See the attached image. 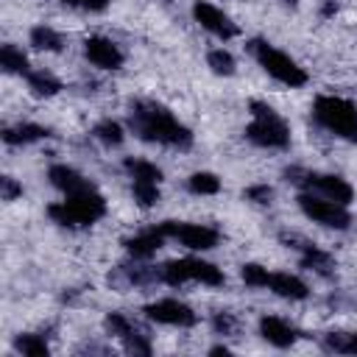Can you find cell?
I'll return each instance as SVG.
<instances>
[{
	"mask_svg": "<svg viewBox=\"0 0 357 357\" xmlns=\"http://www.w3.org/2000/svg\"><path fill=\"white\" fill-rule=\"evenodd\" d=\"M251 114L254 120L245 128V137L254 145L262 148H287L290 145V128L287 123L262 100H251Z\"/></svg>",
	"mask_w": 357,
	"mask_h": 357,
	"instance_id": "277c9868",
	"label": "cell"
},
{
	"mask_svg": "<svg viewBox=\"0 0 357 357\" xmlns=\"http://www.w3.org/2000/svg\"><path fill=\"white\" fill-rule=\"evenodd\" d=\"M212 324H215V329H218V332H223V335H229V332L234 329V318H231L229 312H218Z\"/></svg>",
	"mask_w": 357,
	"mask_h": 357,
	"instance_id": "d6a6232c",
	"label": "cell"
},
{
	"mask_svg": "<svg viewBox=\"0 0 357 357\" xmlns=\"http://www.w3.org/2000/svg\"><path fill=\"white\" fill-rule=\"evenodd\" d=\"M268 287L276 296H284V298H307V293H310L307 284L298 276H290V273H271Z\"/></svg>",
	"mask_w": 357,
	"mask_h": 357,
	"instance_id": "e0dca14e",
	"label": "cell"
},
{
	"mask_svg": "<svg viewBox=\"0 0 357 357\" xmlns=\"http://www.w3.org/2000/svg\"><path fill=\"white\" fill-rule=\"evenodd\" d=\"M268 279H271L268 268L254 265V262L243 265V282H245V284H251V287H268Z\"/></svg>",
	"mask_w": 357,
	"mask_h": 357,
	"instance_id": "f1b7e54d",
	"label": "cell"
},
{
	"mask_svg": "<svg viewBox=\"0 0 357 357\" xmlns=\"http://www.w3.org/2000/svg\"><path fill=\"white\" fill-rule=\"evenodd\" d=\"M84 53H86V59H89L95 67H100V70H117V67H123V53H120V47H117L112 39L89 36V39L84 42Z\"/></svg>",
	"mask_w": 357,
	"mask_h": 357,
	"instance_id": "4fadbf2b",
	"label": "cell"
},
{
	"mask_svg": "<svg viewBox=\"0 0 357 357\" xmlns=\"http://www.w3.org/2000/svg\"><path fill=\"white\" fill-rule=\"evenodd\" d=\"M64 6H75V8H84V11H103L109 6V0H61Z\"/></svg>",
	"mask_w": 357,
	"mask_h": 357,
	"instance_id": "4dcf8cb0",
	"label": "cell"
},
{
	"mask_svg": "<svg viewBox=\"0 0 357 357\" xmlns=\"http://www.w3.org/2000/svg\"><path fill=\"white\" fill-rule=\"evenodd\" d=\"M192 17L201 22V28H206L209 33H215V36H220V39H231V36L240 33L237 25H234L220 8H215V6L206 3V0H198V3L192 6Z\"/></svg>",
	"mask_w": 357,
	"mask_h": 357,
	"instance_id": "8fae6325",
	"label": "cell"
},
{
	"mask_svg": "<svg viewBox=\"0 0 357 357\" xmlns=\"http://www.w3.org/2000/svg\"><path fill=\"white\" fill-rule=\"evenodd\" d=\"M50 131L47 128H42V126H36V123H20V126H14V128H6L3 131V139L8 142V145H25V142H36V139H42V137H47Z\"/></svg>",
	"mask_w": 357,
	"mask_h": 357,
	"instance_id": "ac0fdd59",
	"label": "cell"
},
{
	"mask_svg": "<svg viewBox=\"0 0 357 357\" xmlns=\"http://www.w3.org/2000/svg\"><path fill=\"white\" fill-rule=\"evenodd\" d=\"M123 165H126V170L131 173L134 181H153V184L162 181V170H159L153 162H145V159H126Z\"/></svg>",
	"mask_w": 357,
	"mask_h": 357,
	"instance_id": "44dd1931",
	"label": "cell"
},
{
	"mask_svg": "<svg viewBox=\"0 0 357 357\" xmlns=\"http://www.w3.org/2000/svg\"><path fill=\"white\" fill-rule=\"evenodd\" d=\"M106 329L123 340L126 351H131V354H151V343L142 337V332L126 315H120V312L106 315Z\"/></svg>",
	"mask_w": 357,
	"mask_h": 357,
	"instance_id": "7c38bea8",
	"label": "cell"
},
{
	"mask_svg": "<svg viewBox=\"0 0 357 357\" xmlns=\"http://www.w3.org/2000/svg\"><path fill=\"white\" fill-rule=\"evenodd\" d=\"M31 45L39 47V50H53V53H59V50L64 47V36H61L59 31H53L50 25H36V28L31 31Z\"/></svg>",
	"mask_w": 357,
	"mask_h": 357,
	"instance_id": "d6986e66",
	"label": "cell"
},
{
	"mask_svg": "<svg viewBox=\"0 0 357 357\" xmlns=\"http://www.w3.org/2000/svg\"><path fill=\"white\" fill-rule=\"evenodd\" d=\"M95 137L103 145H120L123 142V126L114 123V120H103V123L95 126Z\"/></svg>",
	"mask_w": 357,
	"mask_h": 357,
	"instance_id": "484cf974",
	"label": "cell"
},
{
	"mask_svg": "<svg viewBox=\"0 0 357 357\" xmlns=\"http://www.w3.org/2000/svg\"><path fill=\"white\" fill-rule=\"evenodd\" d=\"M142 312L156 321V324H170V326H192L198 321V315L178 298H159L153 304H145Z\"/></svg>",
	"mask_w": 357,
	"mask_h": 357,
	"instance_id": "30bf717a",
	"label": "cell"
},
{
	"mask_svg": "<svg viewBox=\"0 0 357 357\" xmlns=\"http://www.w3.org/2000/svg\"><path fill=\"white\" fill-rule=\"evenodd\" d=\"M0 64L6 73H20V75H28V59L25 53L17 47V45H3L0 47Z\"/></svg>",
	"mask_w": 357,
	"mask_h": 357,
	"instance_id": "ffe728a7",
	"label": "cell"
},
{
	"mask_svg": "<svg viewBox=\"0 0 357 357\" xmlns=\"http://www.w3.org/2000/svg\"><path fill=\"white\" fill-rule=\"evenodd\" d=\"M0 187H3V201H14L17 195H22V187L11 176H3L0 178Z\"/></svg>",
	"mask_w": 357,
	"mask_h": 357,
	"instance_id": "f546056e",
	"label": "cell"
},
{
	"mask_svg": "<svg viewBox=\"0 0 357 357\" xmlns=\"http://www.w3.org/2000/svg\"><path fill=\"white\" fill-rule=\"evenodd\" d=\"M165 237H176L181 245L192 248V251H206L212 245H218V231L212 226H201V223H178V220H165L156 226Z\"/></svg>",
	"mask_w": 357,
	"mask_h": 357,
	"instance_id": "9c48e42d",
	"label": "cell"
},
{
	"mask_svg": "<svg viewBox=\"0 0 357 357\" xmlns=\"http://www.w3.org/2000/svg\"><path fill=\"white\" fill-rule=\"evenodd\" d=\"M312 117L332 134L357 142V106L337 95H318L312 103Z\"/></svg>",
	"mask_w": 357,
	"mask_h": 357,
	"instance_id": "3957f363",
	"label": "cell"
},
{
	"mask_svg": "<svg viewBox=\"0 0 357 357\" xmlns=\"http://www.w3.org/2000/svg\"><path fill=\"white\" fill-rule=\"evenodd\" d=\"M156 279L170 284V287H178L181 282H204V284H223V273L212 265V262H204V259H192V257H184V259H173V262H165L159 271H156Z\"/></svg>",
	"mask_w": 357,
	"mask_h": 357,
	"instance_id": "8992f818",
	"label": "cell"
},
{
	"mask_svg": "<svg viewBox=\"0 0 357 357\" xmlns=\"http://www.w3.org/2000/svg\"><path fill=\"white\" fill-rule=\"evenodd\" d=\"M25 78H28V86H31L36 95H56V92L61 89L59 78H53V75L45 73V70H39V73H28Z\"/></svg>",
	"mask_w": 357,
	"mask_h": 357,
	"instance_id": "d4e9b609",
	"label": "cell"
},
{
	"mask_svg": "<svg viewBox=\"0 0 357 357\" xmlns=\"http://www.w3.org/2000/svg\"><path fill=\"white\" fill-rule=\"evenodd\" d=\"M134 198L139 201V206H153L159 201V184H153V181H134Z\"/></svg>",
	"mask_w": 357,
	"mask_h": 357,
	"instance_id": "83f0119b",
	"label": "cell"
},
{
	"mask_svg": "<svg viewBox=\"0 0 357 357\" xmlns=\"http://www.w3.org/2000/svg\"><path fill=\"white\" fill-rule=\"evenodd\" d=\"M47 215H50L59 226H70V229H75V226H89V223H95L98 218L106 215V201H103V195L89 184V187H81V190H75V192H67L64 201L50 204V206H47Z\"/></svg>",
	"mask_w": 357,
	"mask_h": 357,
	"instance_id": "7a4b0ae2",
	"label": "cell"
},
{
	"mask_svg": "<svg viewBox=\"0 0 357 357\" xmlns=\"http://www.w3.org/2000/svg\"><path fill=\"white\" fill-rule=\"evenodd\" d=\"M47 178H50V184L59 187L64 195H67V192H75V190H81V187H89V181H86L78 170H73V167H67V165H53V167L47 170Z\"/></svg>",
	"mask_w": 357,
	"mask_h": 357,
	"instance_id": "2e32d148",
	"label": "cell"
},
{
	"mask_svg": "<svg viewBox=\"0 0 357 357\" xmlns=\"http://www.w3.org/2000/svg\"><path fill=\"white\" fill-rule=\"evenodd\" d=\"M187 187H190V192H195V195H215L218 190H220V178L215 176V173H192L190 178H187Z\"/></svg>",
	"mask_w": 357,
	"mask_h": 357,
	"instance_id": "603a6c76",
	"label": "cell"
},
{
	"mask_svg": "<svg viewBox=\"0 0 357 357\" xmlns=\"http://www.w3.org/2000/svg\"><path fill=\"white\" fill-rule=\"evenodd\" d=\"M298 206L307 218H312L315 223L326 226V229H349L351 223V215L343 204L337 201H329L324 195H312V192H301L298 195Z\"/></svg>",
	"mask_w": 357,
	"mask_h": 357,
	"instance_id": "ba28073f",
	"label": "cell"
},
{
	"mask_svg": "<svg viewBox=\"0 0 357 357\" xmlns=\"http://www.w3.org/2000/svg\"><path fill=\"white\" fill-rule=\"evenodd\" d=\"M14 349L22 351L25 357H47L45 335H20V337L14 340Z\"/></svg>",
	"mask_w": 357,
	"mask_h": 357,
	"instance_id": "cb8c5ba5",
	"label": "cell"
},
{
	"mask_svg": "<svg viewBox=\"0 0 357 357\" xmlns=\"http://www.w3.org/2000/svg\"><path fill=\"white\" fill-rule=\"evenodd\" d=\"M324 346L337 354H357V332H329Z\"/></svg>",
	"mask_w": 357,
	"mask_h": 357,
	"instance_id": "7402d4cb",
	"label": "cell"
},
{
	"mask_svg": "<svg viewBox=\"0 0 357 357\" xmlns=\"http://www.w3.org/2000/svg\"><path fill=\"white\" fill-rule=\"evenodd\" d=\"M209 354H229V349L226 346H215V349H209Z\"/></svg>",
	"mask_w": 357,
	"mask_h": 357,
	"instance_id": "836d02e7",
	"label": "cell"
},
{
	"mask_svg": "<svg viewBox=\"0 0 357 357\" xmlns=\"http://www.w3.org/2000/svg\"><path fill=\"white\" fill-rule=\"evenodd\" d=\"M162 243H165V234L153 226V229H145L142 234L126 240V251H128L134 259H148V257H153V254L162 248Z\"/></svg>",
	"mask_w": 357,
	"mask_h": 357,
	"instance_id": "9a60e30c",
	"label": "cell"
},
{
	"mask_svg": "<svg viewBox=\"0 0 357 357\" xmlns=\"http://www.w3.org/2000/svg\"><path fill=\"white\" fill-rule=\"evenodd\" d=\"M259 332H262V337H265L268 343H273V346H279V349L293 346L296 337H298V332H296L287 321H282V318H276V315H265V318L259 321Z\"/></svg>",
	"mask_w": 357,
	"mask_h": 357,
	"instance_id": "5bb4252c",
	"label": "cell"
},
{
	"mask_svg": "<svg viewBox=\"0 0 357 357\" xmlns=\"http://www.w3.org/2000/svg\"><path fill=\"white\" fill-rule=\"evenodd\" d=\"M248 50H251V56L259 61V67H262L271 78H276L279 84H284V86H304V84H307V73H304L287 53L276 50V47L268 45L265 39H251V42H248Z\"/></svg>",
	"mask_w": 357,
	"mask_h": 357,
	"instance_id": "5b68a950",
	"label": "cell"
},
{
	"mask_svg": "<svg viewBox=\"0 0 357 357\" xmlns=\"http://www.w3.org/2000/svg\"><path fill=\"white\" fill-rule=\"evenodd\" d=\"M287 178H290L293 184H301V187H307V190H315L318 195H324V198H329V201H337V204H343V206H346V204L351 201V195H354L351 184H349L346 178H340V176L304 173V170L293 167V170H287Z\"/></svg>",
	"mask_w": 357,
	"mask_h": 357,
	"instance_id": "52a82bcc",
	"label": "cell"
},
{
	"mask_svg": "<svg viewBox=\"0 0 357 357\" xmlns=\"http://www.w3.org/2000/svg\"><path fill=\"white\" fill-rule=\"evenodd\" d=\"M206 61H209V67L218 73V75H231L234 73V59H231V53L229 50H212L209 56H206Z\"/></svg>",
	"mask_w": 357,
	"mask_h": 357,
	"instance_id": "4316f807",
	"label": "cell"
},
{
	"mask_svg": "<svg viewBox=\"0 0 357 357\" xmlns=\"http://www.w3.org/2000/svg\"><path fill=\"white\" fill-rule=\"evenodd\" d=\"M131 131L145 142H159L170 148H190L192 134L184 123H178L162 103L153 100H134L128 112Z\"/></svg>",
	"mask_w": 357,
	"mask_h": 357,
	"instance_id": "6da1fadb",
	"label": "cell"
},
{
	"mask_svg": "<svg viewBox=\"0 0 357 357\" xmlns=\"http://www.w3.org/2000/svg\"><path fill=\"white\" fill-rule=\"evenodd\" d=\"M245 198L265 204V201L271 198V187H268V184H254V187H248V190H245Z\"/></svg>",
	"mask_w": 357,
	"mask_h": 357,
	"instance_id": "1f68e13d",
	"label": "cell"
}]
</instances>
